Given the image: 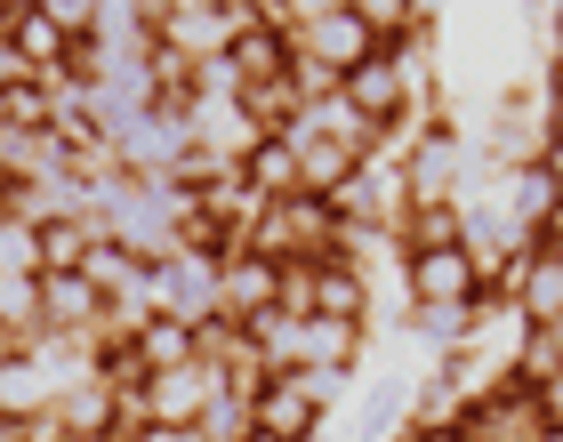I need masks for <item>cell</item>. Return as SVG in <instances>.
Masks as SVG:
<instances>
[{
	"mask_svg": "<svg viewBox=\"0 0 563 442\" xmlns=\"http://www.w3.org/2000/svg\"><path fill=\"white\" fill-rule=\"evenodd\" d=\"M402 281H411V298H419V306H434V314H459V306H475V290H483V274H475L467 242L411 250V257H402Z\"/></svg>",
	"mask_w": 563,
	"mask_h": 442,
	"instance_id": "6da1fadb",
	"label": "cell"
},
{
	"mask_svg": "<svg viewBox=\"0 0 563 442\" xmlns=\"http://www.w3.org/2000/svg\"><path fill=\"white\" fill-rule=\"evenodd\" d=\"M258 434H274V442H314V427H322V410L290 386V371H266V386L250 395V410H242Z\"/></svg>",
	"mask_w": 563,
	"mask_h": 442,
	"instance_id": "7a4b0ae2",
	"label": "cell"
},
{
	"mask_svg": "<svg viewBox=\"0 0 563 442\" xmlns=\"http://www.w3.org/2000/svg\"><path fill=\"white\" fill-rule=\"evenodd\" d=\"M97 233H106L97 218H65V210L33 218V225H24V242H33V274H81V257H89Z\"/></svg>",
	"mask_w": 563,
	"mask_h": 442,
	"instance_id": "3957f363",
	"label": "cell"
},
{
	"mask_svg": "<svg viewBox=\"0 0 563 442\" xmlns=\"http://www.w3.org/2000/svg\"><path fill=\"white\" fill-rule=\"evenodd\" d=\"M130 362H137V378H153V371H186V362H194V322L145 314V322L130 330Z\"/></svg>",
	"mask_w": 563,
	"mask_h": 442,
	"instance_id": "277c9868",
	"label": "cell"
},
{
	"mask_svg": "<svg viewBox=\"0 0 563 442\" xmlns=\"http://www.w3.org/2000/svg\"><path fill=\"white\" fill-rule=\"evenodd\" d=\"M121 442H194V427H137V434H121Z\"/></svg>",
	"mask_w": 563,
	"mask_h": 442,
	"instance_id": "5b68a950",
	"label": "cell"
},
{
	"mask_svg": "<svg viewBox=\"0 0 563 442\" xmlns=\"http://www.w3.org/2000/svg\"><path fill=\"white\" fill-rule=\"evenodd\" d=\"M242 442H274V434H258V427H242Z\"/></svg>",
	"mask_w": 563,
	"mask_h": 442,
	"instance_id": "8992f818",
	"label": "cell"
}]
</instances>
